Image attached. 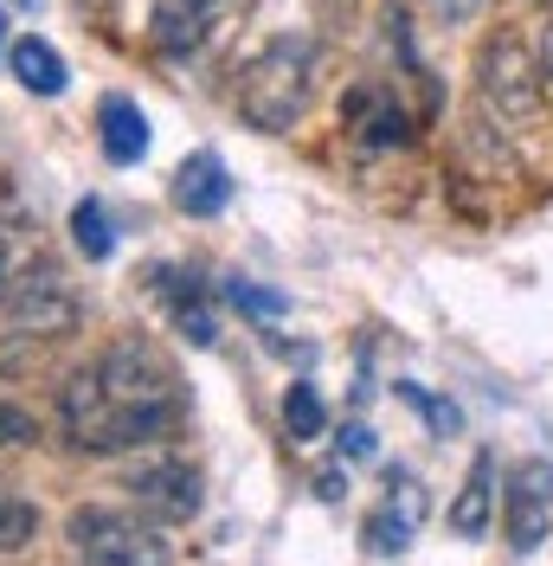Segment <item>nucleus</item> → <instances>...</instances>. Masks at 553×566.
Segmentation results:
<instances>
[{
    "label": "nucleus",
    "mask_w": 553,
    "mask_h": 566,
    "mask_svg": "<svg viewBox=\"0 0 553 566\" xmlns=\"http://www.w3.org/2000/svg\"><path fill=\"white\" fill-rule=\"evenodd\" d=\"M59 419L77 451H129L180 424V392L148 348H109L97 367L71 374L59 387Z\"/></svg>",
    "instance_id": "obj_1"
},
{
    "label": "nucleus",
    "mask_w": 553,
    "mask_h": 566,
    "mask_svg": "<svg viewBox=\"0 0 553 566\" xmlns=\"http://www.w3.org/2000/svg\"><path fill=\"white\" fill-rule=\"evenodd\" d=\"M310 77H315V45L310 39H271L258 59H244L239 71V116L251 123V129H264V136H276V129H290L296 116H303V104H310Z\"/></svg>",
    "instance_id": "obj_2"
},
{
    "label": "nucleus",
    "mask_w": 553,
    "mask_h": 566,
    "mask_svg": "<svg viewBox=\"0 0 553 566\" xmlns=\"http://www.w3.org/2000/svg\"><path fill=\"white\" fill-rule=\"evenodd\" d=\"M77 560L91 566H168L174 560V541L155 522H142L129 509H77L65 522Z\"/></svg>",
    "instance_id": "obj_3"
},
{
    "label": "nucleus",
    "mask_w": 553,
    "mask_h": 566,
    "mask_svg": "<svg viewBox=\"0 0 553 566\" xmlns=\"http://www.w3.org/2000/svg\"><path fill=\"white\" fill-rule=\"evenodd\" d=\"M0 310L13 328H33V335H65L71 322H77V296H71V283L52 271V264H33L20 283H7L0 290Z\"/></svg>",
    "instance_id": "obj_4"
},
{
    "label": "nucleus",
    "mask_w": 553,
    "mask_h": 566,
    "mask_svg": "<svg viewBox=\"0 0 553 566\" xmlns=\"http://www.w3.org/2000/svg\"><path fill=\"white\" fill-rule=\"evenodd\" d=\"M502 528H509V547H515V554H534V547L547 541V528H553V463L547 458L515 463Z\"/></svg>",
    "instance_id": "obj_5"
},
{
    "label": "nucleus",
    "mask_w": 553,
    "mask_h": 566,
    "mask_svg": "<svg viewBox=\"0 0 553 566\" xmlns=\"http://www.w3.org/2000/svg\"><path fill=\"white\" fill-rule=\"evenodd\" d=\"M239 0H155L148 7V39L161 59H194L232 13Z\"/></svg>",
    "instance_id": "obj_6"
},
{
    "label": "nucleus",
    "mask_w": 553,
    "mask_h": 566,
    "mask_svg": "<svg viewBox=\"0 0 553 566\" xmlns=\"http://www.w3.org/2000/svg\"><path fill=\"white\" fill-rule=\"evenodd\" d=\"M129 490H136V502L155 509L161 522H194V515H200V470L180 463V458L142 463L136 476H129Z\"/></svg>",
    "instance_id": "obj_7"
},
{
    "label": "nucleus",
    "mask_w": 553,
    "mask_h": 566,
    "mask_svg": "<svg viewBox=\"0 0 553 566\" xmlns=\"http://www.w3.org/2000/svg\"><path fill=\"white\" fill-rule=\"evenodd\" d=\"M418 522H425V483L406 476V470H393V483H386V502L374 509V522H367V554H406L413 547Z\"/></svg>",
    "instance_id": "obj_8"
},
{
    "label": "nucleus",
    "mask_w": 553,
    "mask_h": 566,
    "mask_svg": "<svg viewBox=\"0 0 553 566\" xmlns=\"http://www.w3.org/2000/svg\"><path fill=\"white\" fill-rule=\"evenodd\" d=\"M155 290H161V303H168L174 328H180L194 348H212V342H219V316H212L207 283L194 277V271H174V264H161V271H155Z\"/></svg>",
    "instance_id": "obj_9"
},
{
    "label": "nucleus",
    "mask_w": 553,
    "mask_h": 566,
    "mask_svg": "<svg viewBox=\"0 0 553 566\" xmlns=\"http://www.w3.org/2000/svg\"><path fill=\"white\" fill-rule=\"evenodd\" d=\"M226 200H232V175H226V161L212 148L187 155L174 168V207L187 212V219H212V212H226Z\"/></svg>",
    "instance_id": "obj_10"
},
{
    "label": "nucleus",
    "mask_w": 553,
    "mask_h": 566,
    "mask_svg": "<svg viewBox=\"0 0 553 566\" xmlns=\"http://www.w3.org/2000/svg\"><path fill=\"white\" fill-rule=\"evenodd\" d=\"M97 129H104V155L116 168H136L142 155H148V116L129 97H104L97 104Z\"/></svg>",
    "instance_id": "obj_11"
},
{
    "label": "nucleus",
    "mask_w": 553,
    "mask_h": 566,
    "mask_svg": "<svg viewBox=\"0 0 553 566\" xmlns=\"http://www.w3.org/2000/svg\"><path fill=\"white\" fill-rule=\"evenodd\" d=\"M489 502H495V458L477 451V458H470V476H463V490H457V502H450V534H463V541L489 534Z\"/></svg>",
    "instance_id": "obj_12"
},
{
    "label": "nucleus",
    "mask_w": 553,
    "mask_h": 566,
    "mask_svg": "<svg viewBox=\"0 0 553 566\" xmlns=\"http://www.w3.org/2000/svg\"><path fill=\"white\" fill-rule=\"evenodd\" d=\"M7 65H13V77H20L33 97H59V91H65V59H59V45H52V39H39V33L13 39Z\"/></svg>",
    "instance_id": "obj_13"
},
{
    "label": "nucleus",
    "mask_w": 553,
    "mask_h": 566,
    "mask_svg": "<svg viewBox=\"0 0 553 566\" xmlns=\"http://www.w3.org/2000/svg\"><path fill=\"white\" fill-rule=\"evenodd\" d=\"M347 123L361 129V142H374V148H386V142H406V116H399V104L386 97V91H374V84H361V91H347Z\"/></svg>",
    "instance_id": "obj_14"
},
{
    "label": "nucleus",
    "mask_w": 553,
    "mask_h": 566,
    "mask_svg": "<svg viewBox=\"0 0 553 566\" xmlns=\"http://www.w3.org/2000/svg\"><path fill=\"white\" fill-rule=\"evenodd\" d=\"M283 424H290V438H322L328 431V406H322V392L310 380H296L283 392Z\"/></svg>",
    "instance_id": "obj_15"
},
{
    "label": "nucleus",
    "mask_w": 553,
    "mask_h": 566,
    "mask_svg": "<svg viewBox=\"0 0 553 566\" xmlns=\"http://www.w3.org/2000/svg\"><path fill=\"white\" fill-rule=\"evenodd\" d=\"M71 239H77V251H84L91 264L116 251V232H109V219H104L97 200H77V207H71Z\"/></svg>",
    "instance_id": "obj_16"
},
{
    "label": "nucleus",
    "mask_w": 553,
    "mask_h": 566,
    "mask_svg": "<svg viewBox=\"0 0 553 566\" xmlns=\"http://www.w3.org/2000/svg\"><path fill=\"white\" fill-rule=\"evenodd\" d=\"M33 534H39V509L20 502L13 490H0V554H20Z\"/></svg>",
    "instance_id": "obj_17"
},
{
    "label": "nucleus",
    "mask_w": 553,
    "mask_h": 566,
    "mask_svg": "<svg viewBox=\"0 0 553 566\" xmlns=\"http://www.w3.org/2000/svg\"><path fill=\"white\" fill-rule=\"evenodd\" d=\"M226 303H232V310H244V316H258V322L290 316V296H276V290H258V283H244V277L226 283Z\"/></svg>",
    "instance_id": "obj_18"
},
{
    "label": "nucleus",
    "mask_w": 553,
    "mask_h": 566,
    "mask_svg": "<svg viewBox=\"0 0 553 566\" xmlns=\"http://www.w3.org/2000/svg\"><path fill=\"white\" fill-rule=\"evenodd\" d=\"M393 392H399V399H413V406H418V412H425L431 424H438V431H457V424H463V412H457L450 399H431V392H425V387H413V380H399Z\"/></svg>",
    "instance_id": "obj_19"
},
{
    "label": "nucleus",
    "mask_w": 553,
    "mask_h": 566,
    "mask_svg": "<svg viewBox=\"0 0 553 566\" xmlns=\"http://www.w3.org/2000/svg\"><path fill=\"white\" fill-rule=\"evenodd\" d=\"M33 438H39V419H33V412L0 399V444H33Z\"/></svg>",
    "instance_id": "obj_20"
},
{
    "label": "nucleus",
    "mask_w": 553,
    "mask_h": 566,
    "mask_svg": "<svg viewBox=\"0 0 553 566\" xmlns=\"http://www.w3.org/2000/svg\"><path fill=\"white\" fill-rule=\"evenodd\" d=\"M342 438H347V458H374V431L367 424H347Z\"/></svg>",
    "instance_id": "obj_21"
},
{
    "label": "nucleus",
    "mask_w": 553,
    "mask_h": 566,
    "mask_svg": "<svg viewBox=\"0 0 553 566\" xmlns=\"http://www.w3.org/2000/svg\"><path fill=\"white\" fill-rule=\"evenodd\" d=\"M315 495H322V502H342V495H347V476H342V470H322V476H315Z\"/></svg>",
    "instance_id": "obj_22"
},
{
    "label": "nucleus",
    "mask_w": 553,
    "mask_h": 566,
    "mask_svg": "<svg viewBox=\"0 0 553 566\" xmlns=\"http://www.w3.org/2000/svg\"><path fill=\"white\" fill-rule=\"evenodd\" d=\"M483 0H431V13H445V20H470Z\"/></svg>",
    "instance_id": "obj_23"
},
{
    "label": "nucleus",
    "mask_w": 553,
    "mask_h": 566,
    "mask_svg": "<svg viewBox=\"0 0 553 566\" xmlns=\"http://www.w3.org/2000/svg\"><path fill=\"white\" fill-rule=\"evenodd\" d=\"M541 77L553 84V27H547V39H541Z\"/></svg>",
    "instance_id": "obj_24"
},
{
    "label": "nucleus",
    "mask_w": 553,
    "mask_h": 566,
    "mask_svg": "<svg viewBox=\"0 0 553 566\" xmlns=\"http://www.w3.org/2000/svg\"><path fill=\"white\" fill-rule=\"evenodd\" d=\"M0 290H7V245H0Z\"/></svg>",
    "instance_id": "obj_25"
},
{
    "label": "nucleus",
    "mask_w": 553,
    "mask_h": 566,
    "mask_svg": "<svg viewBox=\"0 0 553 566\" xmlns=\"http://www.w3.org/2000/svg\"><path fill=\"white\" fill-rule=\"evenodd\" d=\"M13 7H39V0H13Z\"/></svg>",
    "instance_id": "obj_26"
}]
</instances>
